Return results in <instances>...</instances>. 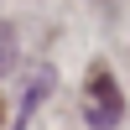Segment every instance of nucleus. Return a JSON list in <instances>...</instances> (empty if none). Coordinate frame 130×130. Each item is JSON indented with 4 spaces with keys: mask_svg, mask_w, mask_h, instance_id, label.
<instances>
[{
    "mask_svg": "<svg viewBox=\"0 0 130 130\" xmlns=\"http://www.w3.org/2000/svg\"><path fill=\"white\" fill-rule=\"evenodd\" d=\"M120 115H125V99H120V83L99 73V78L89 83V99H83V120H89L94 130H115V125H120Z\"/></svg>",
    "mask_w": 130,
    "mask_h": 130,
    "instance_id": "nucleus-1",
    "label": "nucleus"
},
{
    "mask_svg": "<svg viewBox=\"0 0 130 130\" xmlns=\"http://www.w3.org/2000/svg\"><path fill=\"white\" fill-rule=\"evenodd\" d=\"M10 62H16V31H10L5 21H0V73H5Z\"/></svg>",
    "mask_w": 130,
    "mask_h": 130,
    "instance_id": "nucleus-2",
    "label": "nucleus"
}]
</instances>
